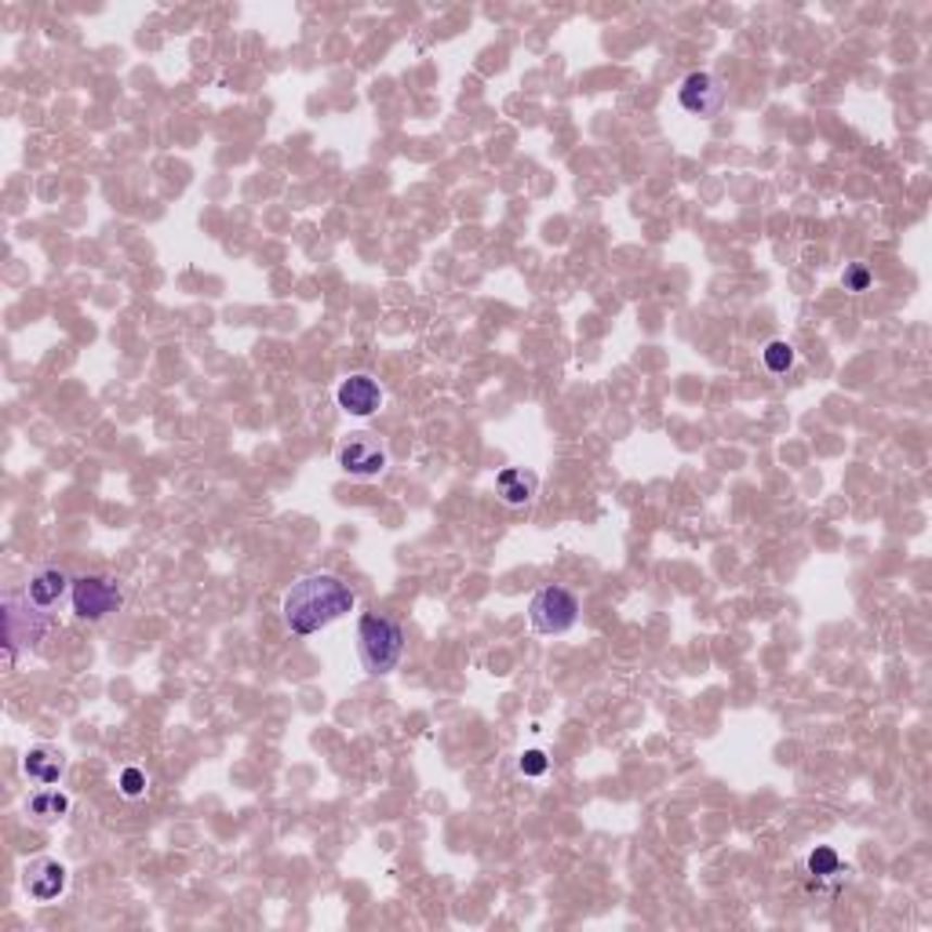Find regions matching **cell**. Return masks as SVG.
<instances>
[{"label": "cell", "instance_id": "cell-1", "mask_svg": "<svg viewBox=\"0 0 932 932\" xmlns=\"http://www.w3.org/2000/svg\"><path fill=\"white\" fill-rule=\"evenodd\" d=\"M350 609H354V590L340 576H332V572H310V576L295 579L281 605L289 630L303 634V638L324 630L328 623L346 616Z\"/></svg>", "mask_w": 932, "mask_h": 932}, {"label": "cell", "instance_id": "cell-2", "mask_svg": "<svg viewBox=\"0 0 932 932\" xmlns=\"http://www.w3.org/2000/svg\"><path fill=\"white\" fill-rule=\"evenodd\" d=\"M357 652H361L368 674H375V678L391 674L405 655L401 623L386 616H361V623H357Z\"/></svg>", "mask_w": 932, "mask_h": 932}, {"label": "cell", "instance_id": "cell-3", "mask_svg": "<svg viewBox=\"0 0 932 932\" xmlns=\"http://www.w3.org/2000/svg\"><path fill=\"white\" fill-rule=\"evenodd\" d=\"M48 634V612H40L26 593H8L4 598V652L8 667L15 663L18 644H34Z\"/></svg>", "mask_w": 932, "mask_h": 932}, {"label": "cell", "instance_id": "cell-4", "mask_svg": "<svg viewBox=\"0 0 932 932\" xmlns=\"http://www.w3.org/2000/svg\"><path fill=\"white\" fill-rule=\"evenodd\" d=\"M579 620V598L565 587H542L536 590L528 605V623L536 634H565Z\"/></svg>", "mask_w": 932, "mask_h": 932}, {"label": "cell", "instance_id": "cell-5", "mask_svg": "<svg viewBox=\"0 0 932 932\" xmlns=\"http://www.w3.org/2000/svg\"><path fill=\"white\" fill-rule=\"evenodd\" d=\"M69 601H74V612L80 620L99 623V620H106L114 609H120L125 593H120L117 583L106 579V576H80V579H74Z\"/></svg>", "mask_w": 932, "mask_h": 932}, {"label": "cell", "instance_id": "cell-6", "mask_svg": "<svg viewBox=\"0 0 932 932\" xmlns=\"http://www.w3.org/2000/svg\"><path fill=\"white\" fill-rule=\"evenodd\" d=\"M678 102L685 114L692 117H703V120H714L725 110V88L722 80L714 74H706V69H695V74H689L681 80L678 88Z\"/></svg>", "mask_w": 932, "mask_h": 932}, {"label": "cell", "instance_id": "cell-7", "mask_svg": "<svg viewBox=\"0 0 932 932\" xmlns=\"http://www.w3.org/2000/svg\"><path fill=\"white\" fill-rule=\"evenodd\" d=\"M340 467L350 477H379L386 470V452L372 434H350L340 445Z\"/></svg>", "mask_w": 932, "mask_h": 932}, {"label": "cell", "instance_id": "cell-8", "mask_svg": "<svg viewBox=\"0 0 932 932\" xmlns=\"http://www.w3.org/2000/svg\"><path fill=\"white\" fill-rule=\"evenodd\" d=\"M340 408L346 416H372V412H379V405H383V391H379V383L372 375H350V379H343V386H340Z\"/></svg>", "mask_w": 932, "mask_h": 932}, {"label": "cell", "instance_id": "cell-9", "mask_svg": "<svg viewBox=\"0 0 932 932\" xmlns=\"http://www.w3.org/2000/svg\"><path fill=\"white\" fill-rule=\"evenodd\" d=\"M74 590V579L66 576V572H59V569H37L34 576L26 579V598L34 601V605L40 609V612H51L59 605V601L66 598V593Z\"/></svg>", "mask_w": 932, "mask_h": 932}, {"label": "cell", "instance_id": "cell-10", "mask_svg": "<svg viewBox=\"0 0 932 932\" xmlns=\"http://www.w3.org/2000/svg\"><path fill=\"white\" fill-rule=\"evenodd\" d=\"M66 882H69V870L55 859H40L26 870V893L40 899V904H51L66 893Z\"/></svg>", "mask_w": 932, "mask_h": 932}, {"label": "cell", "instance_id": "cell-11", "mask_svg": "<svg viewBox=\"0 0 932 932\" xmlns=\"http://www.w3.org/2000/svg\"><path fill=\"white\" fill-rule=\"evenodd\" d=\"M23 773L26 780H34L40 787H55L66 776V754L55 751V746H34L23 757Z\"/></svg>", "mask_w": 932, "mask_h": 932}, {"label": "cell", "instance_id": "cell-12", "mask_svg": "<svg viewBox=\"0 0 932 932\" xmlns=\"http://www.w3.org/2000/svg\"><path fill=\"white\" fill-rule=\"evenodd\" d=\"M539 491V477L532 474V470H525V467H507V470H499V477H496V496L503 499L507 507H525V503H532V496H536Z\"/></svg>", "mask_w": 932, "mask_h": 932}, {"label": "cell", "instance_id": "cell-13", "mask_svg": "<svg viewBox=\"0 0 932 932\" xmlns=\"http://www.w3.org/2000/svg\"><path fill=\"white\" fill-rule=\"evenodd\" d=\"M808 874H813L816 882H842L848 874V867L842 864V856H838L831 845H819L816 853H808Z\"/></svg>", "mask_w": 932, "mask_h": 932}, {"label": "cell", "instance_id": "cell-14", "mask_svg": "<svg viewBox=\"0 0 932 932\" xmlns=\"http://www.w3.org/2000/svg\"><path fill=\"white\" fill-rule=\"evenodd\" d=\"M69 813V797L63 791H37L34 797H29V816L44 819V824H55V819H63Z\"/></svg>", "mask_w": 932, "mask_h": 932}, {"label": "cell", "instance_id": "cell-15", "mask_svg": "<svg viewBox=\"0 0 932 932\" xmlns=\"http://www.w3.org/2000/svg\"><path fill=\"white\" fill-rule=\"evenodd\" d=\"M762 361H765V368H769L773 375L791 372V368H794V346L783 343V340H773V343L762 350Z\"/></svg>", "mask_w": 932, "mask_h": 932}, {"label": "cell", "instance_id": "cell-16", "mask_svg": "<svg viewBox=\"0 0 932 932\" xmlns=\"http://www.w3.org/2000/svg\"><path fill=\"white\" fill-rule=\"evenodd\" d=\"M518 769H521V776H532V780H536V776L550 773V757H547V751H525L518 762Z\"/></svg>", "mask_w": 932, "mask_h": 932}, {"label": "cell", "instance_id": "cell-17", "mask_svg": "<svg viewBox=\"0 0 932 932\" xmlns=\"http://www.w3.org/2000/svg\"><path fill=\"white\" fill-rule=\"evenodd\" d=\"M120 794H125V797H142V794H146V773H142V769H125V773H120Z\"/></svg>", "mask_w": 932, "mask_h": 932}, {"label": "cell", "instance_id": "cell-18", "mask_svg": "<svg viewBox=\"0 0 932 932\" xmlns=\"http://www.w3.org/2000/svg\"><path fill=\"white\" fill-rule=\"evenodd\" d=\"M842 284H845L848 292H867V289H870V270H867V266L853 263V266H848V270H845Z\"/></svg>", "mask_w": 932, "mask_h": 932}]
</instances>
